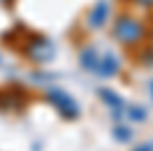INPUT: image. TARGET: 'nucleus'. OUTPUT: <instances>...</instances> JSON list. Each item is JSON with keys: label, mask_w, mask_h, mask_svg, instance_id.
<instances>
[{"label": "nucleus", "mask_w": 153, "mask_h": 151, "mask_svg": "<svg viewBox=\"0 0 153 151\" xmlns=\"http://www.w3.org/2000/svg\"><path fill=\"white\" fill-rule=\"evenodd\" d=\"M23 56L33 61V63H39V65H44V63H51L53 56H56V47H53V42L44 35H28L26 42H23Z\"/></svg>", "instance_id": "obj_1"}, {"label": "nucleus", "mask_w": 153, "mask_h": 151, "mask_svg": "<svg viewBox=\"0 0 153 151\" xmlns=\"http://www.w3.org/2000/svg\"><path fill=\"white\" fill-rule=\"evenodd\" d=\"M114 37L125 47H134L144 40V23L130 14H121L114 21Z\"/></svg>", "instance_id": "obj_2"}, {"label": "nucleus", "mask_w": 153, "mask_h": 151, "mask_svg": "<svg viewBox=\"0 0 153 151\" xmlns=\"http://www.w3.org/2000/svg\"><path fill=\"white\" fill-rule=\"evenodd\" d=\"M47 100L53 105V109H56L63 119H79V102H76L72 95L63 91V88H49L47 91Z\"/></svg>", "instance_id": "obj_3"}, {"label": "nucleus", "mask_w": 153, "mask_h": 151, "mask_svg": "<svg viewBox=\"0 0 153 151\" xmlns=\"http://www.w3.org/2000/svg\"><path fill=\"white\" fill-rule=\"evenodd\" d=\"M28 102V93L19 86L0 88V112H19Z\"/></svg>", "instance_id": "obj_4"}, {"label": "nucleus", "mask_w": 153, "mask_h": 151, "mask_svg": "<svg viewBox=\"0 0 153 151\" xmlns=\"http://www.w3.org/2000/svg\"><path fill=\"white\" fill-rule=\"evenodd\" d=\"M121 70V61L114 51H105L100 58V67H97V77H114Z\"/></svg>", "instance_id": "obj_5"}, {"label": "nucleus", "mask_w": 153, "mask_h": 151, "mask_svg": "<svg viewBox=\"0 0 153 151\" xmlns=\"http://www.w3.org/2000/svg\"><path fill=\"white\" fill-rule=\"evenodd\" d=\"M109 19V2L107 0H97L95 7L91 10L88 14V26H93V28H102Z\"/></svg>", "instance_id": "obj_6"}, {"label": "nucleus", "mask_w": 153, "mask_h": 151, "mask_svg": "<svg viewBox=\"0 0 153 151\" xmlns=\"http://www.w3.org/2000/svg\"><path fill=\"white\" fill-rule=\"evenodd\" d=\"M100 54H97L95 47H84L81 49V54H79V63H81V67H86V70H91V72H95L97 75V67H100Z\"/></svg>", "instance_id": "obj_7"}, {"label": "nucleus", "mask_w": 153, "mask_h": 151, "mask_svg": "<svg viewBox=\"0 0 153 151\" xmlns=\"http://www.w3.org/2000/svg\"><path fill=\"white\" fill-rule=\"evenodd\" d=\"M97 93H100V98H102V102H107L109 107H111V114H114L116 119H121V109H123V100H121V98H118V95H116L114 91H109V88H100Z\"/></svg>", "instance_id": "obj_8"}, {"label": "nucleus", "mask_w": 153, "mask_h": 151, "mask_svg": "<svg viewBox=\"0 0 153 151\" xmlns=\"http://www.w3.org/2000/svg\"><path fill=\"white\" fill-rule=\"evenodd\" d=\"M114 137L118 142H130L132 140V130H128L125 126H116L114 128Z\"/></svg>", "instance_id": "obj_9"}, {"label": "nucleus", "mask_w": 153, "mask_h": 151, "mask_svg": "<svg viewBox=\"0 0 153 151\" xmlns=\"http://www.w3.org/2000/svg\"><path fill=\"white\" fill-rule=\"evenodd\" d=\"M128 116H130L132 121H144V119H146V112H144V107H130V109H128Z\"/></svg>", "instance_id": "obj_10"}, {"label": "nucleus", "mask_w": 153, "mask_h": 151, "mask_svg": "<svg viewBox=\"0 0 153 151\" xmlns=\"http://www.w3.org/2000/svg\"><path fill=\"white\" fill-rule=\"evenodd\" d=\"M142 61L146 63V65H153V49H146L142 54Z\"/></svg>", "instance_id": "obj_11"}, {"label": "nucleus", "mask_w": 153, "mask_h": 151, "mask_svg": "<svg viewBox=\"0 0 153 151\" xmlns=\"http://www.w3.org/2000/svg\"><path fill=\"white\" fill-rule=\"evenodd\" d=\"M132 151H153V144H151V142H144V144H139V147L132 149Z\"/></svg>", "instance_id": "obj_12"}, {"label": "nucleus", "mask_w": 153, "mask_h": 151, "mask_svg": "<svg viewBox=\"0 0 153 151\" xmlns=\"http://www.w3.org/2000/svg\"><path fill=\"white\" fill-rule=\"evenodd\" d=\"M134 2H139V5H146V7H149V5H153V0H134Z\"/></svg>", "instance_id": "obj_13"}, {"label": "nucleus", "mask_w": 153, "mask_h": 151, "mask_svg": "<svg viewBox=\"0 0 153 151\" xmlns=\"http://www.w3.org/2000/svg\"><path fill=\"white\" fill-rule=\"evenodd\" d=\"M149 91H151V98H153V79L149 81Z\"/></svg>", "instance_id": "obj_14"}, {"label": "nucleus", "mask_w": 153, "mask_h": 151, "mask_svg": "<svg viewBox=\"0 0 153 151\" xmlns=\"http://www.w3.org/2000/svg\"><path fill=\"white\" fill-rule=\"evenodd\" d=\"M0 2H5V5H7V2H12V0H0Z\"/></svg>", "instance_id": "obj_15"}, {"label": "nucleus", "mask_w": 153, "mask_h": 151, "mask_svg": "<svg viewBox=\"0 0 153 151\" xmlns=\"http://www.w3.org/2000/svg\"><path fill=\"white\" fill-rule=\"evenodd\" d=\"M151 37H153V28H151Z\"/></svg>", "instance_id": "obj_16"}]
</instances>
